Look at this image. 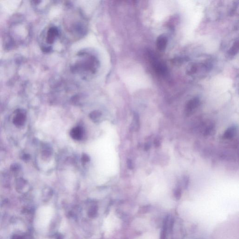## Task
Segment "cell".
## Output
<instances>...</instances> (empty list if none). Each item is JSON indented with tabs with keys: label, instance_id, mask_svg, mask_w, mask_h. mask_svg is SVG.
I'll list each match as a JSON object with an SVG mask.
<instances>
[{
	"label": "cell",
	"instance_id": "cell-9",
	"mask_svg": "<svg viewBox=\"0 0 239 239\" xmlns=\"http://www.w3.org/2000/svg\"><path fill=\"white\" fill-rule=\"evenodd\" d=\"M25 119V116L24 114L19 113L14 118V123L16 125L21 126L23 124Z\"/></svg>",
	"mask_w": 239,
	"mask_h": 239
},
{
	"label": "cell",
	"instance_id": "cell-16",
	"mask_svg": "<svg viewBox=\"0 0 239 239\" xmlns=\"http://www.w3.org/2000/svg\"><path fill=\"white\" fill-rule=\"evenodd\" d=\"M127 165H128V166H129V168H130V169H132L133 168V164H132V163L131 161V160H129L128 161V162H127Z\"/></svg>",
	"mask_w": 239,
	"mask_h": 239
},
{
	"label": "cell",
	"instance_id": "cell-1",
	"mask_svg": "<svg viewBox=\"0 0 239 239\" xmlns=\"http://www.w3.org/2000/svg\"><path fill=\"white\" fill-rule=\"evenodd\" d=\"M148 56L152 67L158 75L164 76L168 73V69L166 64L159 61L154 52L150 50L148 51Z\"/></svg>",
	"mask_w": 239,
	"mask_h": 239
},
{
	"label": "cell",
	"instance_id": "cell-5",
	"mask_svg": "<svg viewBox=\"0 0 239 239\" xmlns=\"http://www.w3.org/2000/svg\"><path fill=\"white\" fill-rule=\"evenodd\" d=\"M70 135L73 139L80 140L84 135V130L80 127H74L71 131Z\"/></svg>",
	"mask_w": 239,
	"mask_h": 239
},
{
	"label": "cell",
	"instance_id": "cell-15",
	"mask_svg": "<svg viewBox=\"0 0 239 239\" xmlns=\"http://www.w3.org/2000/svg\"><path fill=\"white\" fill-rule=\"evenodd\" d=\"M150 143H146L145 145V147H144V148H145V150H148L149 149V148H150Z\"/></svg>",
	"mask_w": 239,
	"mask_h": 239
},
{
	"label": "cell",
	"instance_id": "cell-3",
	"mask_svg": "<svg viewBox=\"0 0 239 239\" xmlns=\"http://www.w3.org/2000/svg\"><path fill=\"white\" fill-rule=\"evenodd\" d=\"M200 101L199 98H194L188 102L185 108V113L187 116L193 114L195 110L200 105Z\"/></svg>",
	"mask_w": 239,
	"mask_h": 239
},
{
	"label": "cell",
	"instance_id": "cell-11",
	"mask_svg": "<svg viewBox=\"0 0 239 239\" xmlns=\"http://www.w3.org/2000/svg\"><path fill=\"white\" fill-rule=\"evenodd\" d=\"M101 116V114L99 111H94L91 113L90 118L93 121H97Z\"/></svg>",
	"mask_w": 239,
	"mask_h": 239
},
{
	"label": "cell",
	"instance_id": "cell-6",
	"mask_svg": "<svg viewBox=\"0 0 239 239\" xmlns=\"http://www.w3.org/2000/svg\"><path fill=\"white\" fill-rule=\"evenodd\" d=\"M58 31L55 27H52L49 30L47 35V42L49 44H52L55 39L58 36Z\"/></svg>",
	"mask_w": 239,
	"mask_h": 239
},
{
	"label": "cell",
	"instance_id": "cell-13",
	"mask_svg": "<svg viewBox=\"0 0 239 239\" xmlns=\"http://www.w3.org/2000/svg\"><path fill=\"white\" fill-rule=\"evenodd\" d=\"M213 130H214V127H213V126L212 125H211L208 126L206 128L205 131H204V136H208V135L211 134H212Z\"/></svg>",
	"mask_w": 239,
	"mask_h": 239
},
{
	"label": "cell",
	"instance_id": "cell-14",
	"mask_svg": "<svg viewBox=\"0 0 239 239\" xmlns=\"http://www.w3.org/2000/svg\"><path fill=\"white\" fill-rule=\"evenodd\" d=\"M82 160L83 162L86 163V162H88V161H89L90 159H89L88 156L86 155V154H84V155H83V156H82Z\"/></svg>",
	"mask_w": 239,
	"mask_h": 239
},
{
	"label": "cell",
	"instance_id": "cell-7",
	"mask_svg": "<svg viewBox=\"0 0 239 239\" xmlns=\"http://www.w3.org/2000/svg\"><path fill=\"white\" fill-rule=\"evenodd\" d=\"M168 39L165 36L161 35L157 38L156 40V46L160 50H164L167 47Z\"/></svg>",
	"mask_w": 239,
	"mask_h": 239
},
{
	"label": "cell",
	"instance_id": "cell-2",
	"mask_svg": "<svg viewBox=\"0 0 239 239\" xmlns=\"http://www.w3.org/2000/svg\"><path fill=\"white\" fill-rule=\"evenodd\" d=\"M117 218L113 215H110L104 221L103 227L107 232L112 231L117 227L118 222Z\"/></svg>",
	"mask_w": 239,
	"mask_h": 239
},
{
	"label": "cell",
	"instance_id": "cell-10",
	"mask_svg": "<svg viewBox=\"0 0 239 239\" xmlns=\"http://www.w3.org/2000/svg\"><path fill=\"white\" fill-rule=\"evenodd\" d=\"M238 47H239V44H238V41H237L234 42L232 47L229 50V54L231 55H234L238 52Z\"/></svg>",
	"mask_w": 239,
	"mask_h": 239
},
{
	"label": "cell",
	"instance_id": "cell-8",
	"mask_svg": "<svg viewBox=\"0 0 239 239\" xmlns=\"http://www.w3.org/2000/svg\"><path fill=\"white\" fill-rule=\"evenodd\" d=\"M235 132H236V129L235 127H231L225 132L223 138L226 139H230L232 138L235 135Z\"/></svg>",
	"mask_w": 239,
	"mask_h": 239
},
{
	"label": "cell",
	"instance_id": "cell-4",
	"mask_svg": "<svg viewBox=\"0 0 239 239\" xmlns=\"http://www.w3.org/2000/svg\"><path fill=\"white\" fill-rule=\"evenodd\" d=\"M41 219L44 224H47L51 219L53 215V210L50 208L43 209L41 211Z\"/></svg>",
	"mask_w": 239,
	"mask_h": 239
},
{
	"label": "cell",
	"instance_id": "cell-12",
	"mask_svg": "<svg viewBox=\"0 0 239 239\" xmlns=\"http://www.w3.org/2000/svg\"><path fill=\"white\" fill-rule=\"evenodd\" d=\"M182 195V191L180 188H177L174 191V196L177 200H179Z\"/></svg>",
	"mask_w": 239,
	"mask_h": 239
},
{
	"label": "cell",
	"instance_id": "cell-17",
	"mask_svg": "<svg viewBox=\"0 0 239 239\" xmlns=\"http://www.w3.org/2000/svg\"><path fill=\"white\" fill-rule=\"evenodd\" d=\"M155 146L156 147H159V146L160 145V141H159V140H156L155 141Z\"/></svg>",
	"mask_w": 239,
	"mask_h": 239
}]
</instances>
